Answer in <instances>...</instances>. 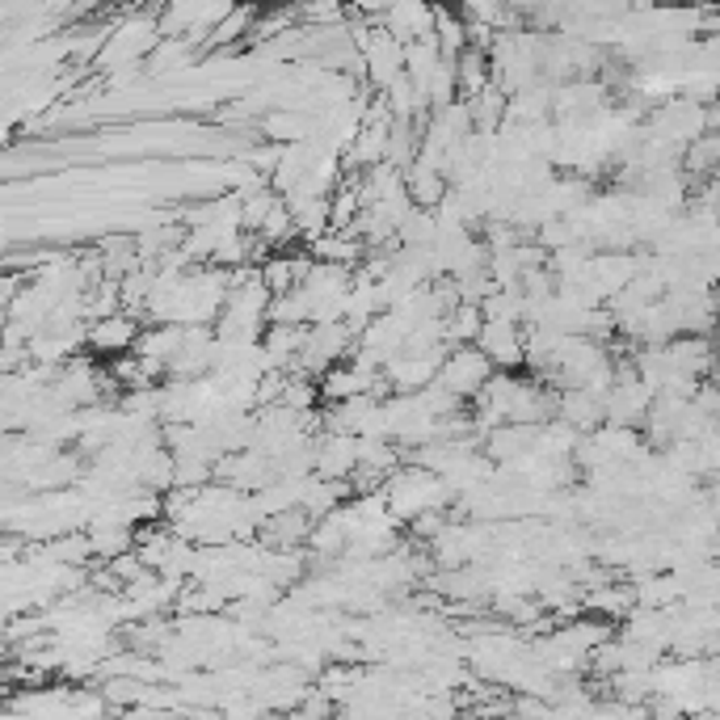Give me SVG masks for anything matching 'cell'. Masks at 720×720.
Listing matches in <instances>:
<instances>
[{"label":"cell","instance_id":"6da1fadb","mask_svg":"<svg viewBox=\"0 0 720 720\" xmlns=\"http://www.w3.org/2000/svg\"><path fill=\"white\" fill-rule=\"evenodd\" d=\"M493 367H497V362H493L476 342L451 346L447 359H443V367H438V384L451 388L459 400H472V396L485 393V384L493 380Z\"/></svg>","mask_w":720,"mask_h":720},{"label":"cell","instance_id":"3957f363","mask_svg":"<svg viewBox=\"0 0 720 720\" xmlns=\"http://www.w3.org/2000/svg\"><path fill=\"white\" fill-rule=\"evenodd\" d=\"M135 342H139V325H135V316L127 312H110V316H98V321H89V350H98V355H127L135 350Z\"/></svg>","mask_w":720,"mask_h":720},{"label":"cell","instance_id":"7a4b0ae2","mask_svg":"<svg viewBox=\"0 0 720 720\" xmlns=\"http://www.w3.org/2000/svg\"><path fill=\"white\" fill-rule=\"evenodd\" d=\"M519 325L523 321H493V316H485V328H481L476 346L497 367H519V362H526V333Z\"/></svg>","mask_w":720,"mask_h":720}]
</instances>
